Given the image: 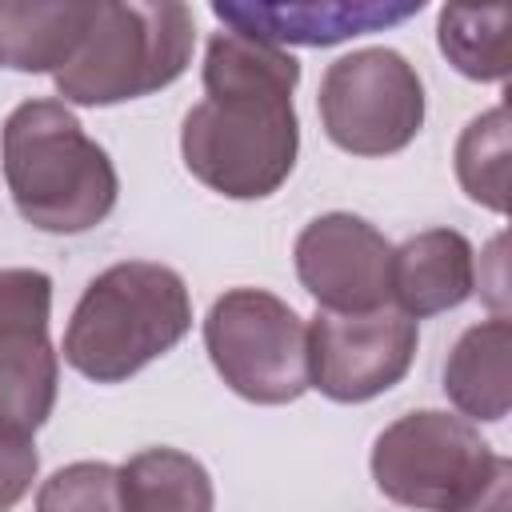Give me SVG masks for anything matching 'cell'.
Returning <instances> with one entry per match:
<instances>
[{
    "label": "cell",
    "mask_w": 512,
    "mask_h": 512,
    "mask_svg": "<svg viewBox=\"0 0 512 512\" xmlns=\"http://www.w3.org/2000/svg\"><path fill=\"white\" fill-rule=\"evenodd\" d=\"M424 4H376V0H356V4H224L216 0L212 12L216 20L228 24V32L264 40L272 48L280 44H304V48H328L364 32H380L388 24H400L416 16Z\"/></svg>",
    "instance_id": "obj_11"
},
{
    "label": "cell",
    "mask_w": 512,
    "mask_h": 512,
    "mask_svg": "<svg viewBox=\"0 0 512 512\" xmlns=\"http://www.w3.org/2000/svg\"><path fill=\"white\" fill-rule=\"evenodd\" d=\"M292 256L304 292L324 312L360 316L392 300V244L352 212H324L304 224Z\"/></svg>",
    "instance_id": "obj_10"
},
{
    "label": "cell",
    "mask_w": 512,
    "mask_h": 512,
    "mask_svg": "<svg viewBox=\"0 0 512 512\" xmlns=\"http://www.w3.org/2000/svg\"><path fill=\"white\" fill-rule=\"evenodd\" d=\"M416 344V320L388 308L360 316L316 312L308 324V388L336 404H364L408 376Z\"/></svg>",
    "instance_id": "obj_9"
},
{
    "label": "cell",
    "mask_w": 512,
    "mask_h": 512,
    "mask_svg": "<svg viewBox=\"0 0 512 512\" xmlns=\"http://www.w3.org/2000/svg\"><path fill=\"white\" fill-rule=\"evenodd\" d=\"M36 472H40V452H36V444L0 432V512H12V508L28 496Z\"/></svg>",
    "instance_id": "obj_19"
},
{
    "label": "cell",
    "mask_w": 512,
    "mask_h": 512,
    "mask_svg": "<svg viewBox=\"0 0 512 512\" xmlns=\"http://www.w3.org/2000/svg\"><path fill=\"white\" fill-rule=\"evenodd\" d=\"M52 276L0 268V432L32 440L56 408L60 352L48 336Z\"/></svg>",
    "instance_id": "obj_8"
},
{
    "label": "cell",
    "mask_w": 512,
    "mask_h": 512,
    "mask_svg": "<svg viewBox=\"0 0 512 512\" xmlns=\"http://www.w3.org/2000/svg\"><path fill=\"white\" fill-rule=\"evenodd\" d=\"M508 496H512V464L500 460V468H496V476L488 480V488H484L468 508H460V512H508Z\"/></svg>",
    "instance_id": "obj_20"
},
{
    "label": "cell",
    "mask_w": 512,
    "mask_h": 512,
    "mask_svg": "<svg viewBox=\"0 0 512 512\" xmlns=\"http://www.w3.org/2000/svg\"><path fill=\"white\" fill-rule=\"evenodd\" d=\"M300 64L284 48L216 32L204 52V100L180 128L184 168L228 200H264L296 168Z\"/></svg>",
    "instance_id": "obj_1"
},
{
    "label": "cell",
    "mask_w": 512,
    "mask_h": 512,
    "mask_svg": "<svg viewBox=\"0 0 512 512\" xmlns=\"http://www.w3.org/2000/svg\"><path fill=\"white\" fill-rule=\"evenodd\" d=\"M192 328V296L176 268L124 260L104 268L72 308L64 360L96 384H120L172 352Z\"/></svg>",
    "instance_id": "obj_3"
},
{
    "label": "cell",
    "mask_w": 512,
    "mask_h": 512,
    "mask_svg": "<svg viewBox=\"0 0 512 512\" xmlns=\"http://www.w3.org/2000/svg\"><path fill=\"white\" fill-rule=\"evenodd\" d=\"M504 456L472 428V420L420 408L392 420L372 444V480L376 488L416 512H460L468 508Z\"/></svg>",
    "instance_id": "obj_5"
},
{
    "label": "cell",
    "mask_w": 512,
    "mask_h": 512,
    "mask_svg": "<svg viewBox=\"0 0 512 512\" xmlns=\"http://www.w3.org/2000/svg\"><path fill=\"white\" fill-rule=\"evenodd\" d=\"M196 44L192 12L176 0L120 4L100 0L80 52L56 72L64 104L108 108L140 100L184 76Z\"/></svg>",
    "instance_id": "obj_4"
},
{
    "label": "cell",
    "mask_w": 512,
    "mask_h": 512,
    "mask_svg": "<svg viewBox=\"0 0 512 512\" xmlns=\"http://www.w3.org/2000/svg\"><path fill=\"white\" fill-rule=\"evenodd\" d=\"M36 512H124L120 468L104 460H76L56 468L36 492Z\"/></svg>",
    "instance_id": "obj_18"
},
{
    "label": "cell",
    "mask_w": 512,
    "mask_h": 512,
    "mask_svg": "<svg viewBox=\"0 0 512 512\" xmlns=\"http://www.w3.org/2000/svg\"><path fill=\"white\" fill-rule=\"evenodd\" d=\"M512 324L508 316H492L472 324L448 352L444 392L464 412V420H504L512 408Z\"/></svg>",
    "instance_id": "obj_14"
},
{
    "label": "cell",
    "mask_w": 512,
    "mask_h": 512,
    "mask_svg": "<svg viewBox=\"0 0 512 512\" xmlns=\"http://www.w3.org/2000/svg\"><path fill=\"white\" fill-rule=\"evenodd\" d=\"M508 24H512V8H504V4H492V8L448 4V8H440V20H436L440 52L468 80H480V84L508 80V72H512Z\"/></svg>",
    "instance_id": "obj_16"
},
{
    "label": "cell",
    "mask_w": 512,
    "mask_h": 512,
    "mask_svg": "<svg viewBox=\"0 0 512 512\" xmlns=\"http://www.w3.org/2000/svg\"><path fill=\"white\" fill-rule=\"evenodd\" d=\"M100 0H0V64L60 72L84 44Z\"/></svg>",
    "instance_id": "obj_13"
},
{
    "label": "cell",
    "mask_w": 512,
    "mask_h": 512,
    "mask_svg": "<svg viewBox=\"0 0 512 512\" xmlns=\"http://www.w3.org/2000/svg\"><path fill=\"white\" fill-rule=\"evenodd\" d=\"M124 512H212L216 488L208 468L180 448H144L120 468Z\"/></svg>",
    "instance_id": "obj_15"
},
{
    "label": "cell",
    "mask_w": 512,
    "mask_h": 512,
    "mask_svg": "<svg viewBox=\"0 0 512 512\" xmlns=\"http://www.w3.org/2000/svg\"><path fill=\"white\" fill-rule=\"evenodd\" d=\"M316 108L336 148L392 156L424 128V80L396 48H356L328 64Z\"/></svg>",
    "instance_id": "obj_7"
},
{
    "label": "cell",
    "mask_w": 512,
    "mask_h": 512,
    "mask_svg": "<svg viewBox=\"0 0 512 512\" xmlns=\"http://www.w3.org/2000/svg\"><path fill=\"white\" fill-rule=\"evenodd\" d=\"M508 108L496 104L468 120L456 140V180L468 200L492 212H508Z\"/></svg>",
    "instance_id": "obj_17"
},
{
    "label": "cell",
    "mask_w": 512,
    "mask_h": 512,
    "mask_svg": "<svg viewBox=\"0 0 512 512\" xmlns=\"http://www.w3.org/2000/svg\"><path fill=\"white\" fill-rule=\"evenodd\" d=\"M204 348L220 380L252 404H292L308 392V324L264 288L216 296Z\"/></svg>",
    "instance_id": "obj_6"
},
{
    "label": "cell",
    "mask_w": 512,
    "mask_h": 512,
    "mask_svg": "<svg viewBox=\"0 0 512 512\" xmlns=\"http://www.w3.org/2000/svg\"><path fill=\"white\" fill-rule=\"evenodd\" d=\"M0 168L16 212L52 236L96 228L120 196L108 152L64 100H24L0 128Z\"/></svg>",
    "instance_id": "obj_2"
},
{
    "label": "cell",
    "mask_w": 512,
    "mask_h": 512,
    "mask_svg": "<svg viewBox=\"0 0 512 512\" xmlns=\"http://www.w3.org/2000/svg\"><path fill=\"white\" fill-rule=\"evenodd\" d=\"M476 288V252L456 228H428L392 248V300L400 316L424 320L460 308Z\"/></svg>",
    "instance_id": "obj_12"
}]
</instances>
